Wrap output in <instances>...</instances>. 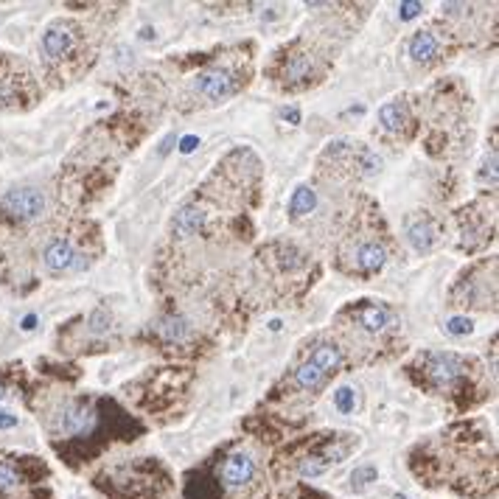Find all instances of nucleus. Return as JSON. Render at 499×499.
Wrapping results in <instances>:
<instances>
[{
	"label": "nucleus",
	"instance_id": "f257e3e1",
	"mask_svg": "<svg viewBox=\"0 0 499 499\" xmlns=\"http://www.w3.org/2000/svg\"><path fill=\"white\" fill-rule=\"evenodd\" d=\"M421 367L418 382L429 387L432 393H449L452 387H457V382L463 376H469L471 362L457 354H421L418 362L413 365V370Z\"/></svg>",
	"mask_w": 499,
	"mask_h": 499
},
{
	"label": "nucleus",
	"instance_id": "f03ea898",
	"mask_svg": "<svg viewBox=\"0 0 499 499\" xmlns=\"http://www.w3.org/2000/svg\"><path fill=\"white\" fill-rule=\"evenodd\" d=\"M340 365H343L340 348H337L334 343H320V345L311 351V357L297 365V370L292 373V384H294L297 390H306V393L320 390V387L334 376V370H337Z\"/></svg>",
	"mask_w": 499,
	"mask_h": 499
},
{
	"label": "nucleus",
	"instance_id": "7ed1b4c3",
	"mask_svg": "<svg viewBox=\"0 0 499 499\" xmlns=\"http://www.w3.org/2000/svg\"><path fill=\"white\" fill-rule=\"evenodd\" d=\"M98 427V410L90 401H68L57 413V432L68 437H90Z\"/></svg>",
	"mask_w": 499,
	"mask_h": 499
},
{
	"label": "nucleus",
	"instance_id": "20e7f679",
	"mask_svg": "<svg viewBox=\"0 0 499 499\" xmlns=\"http://www.w3.org/2000/svg\"><path fill=\"white\" fill-rule=\"evenodd\" d=\"M0 211L14 222H34L45 211V194L40 188H31V185L11 188V191H6V197L0 202Z\"/></svg>",
	"mask_w": 499,
	"mask_h": 499
},
{
	"label": "nucleus",
	"instance_id": "39448f33",
	"mask_svg": "<svg viewBox=\"0 0 499 499\" xmlns=\"http://www.w3.org/2000/svg\"><path fill=\"white\" fill-rule=\"evenodd\" d=\"M239 73L224 68V65H214L208 71L197 73L194 79V93L202 96V98H211V101H222L227 96H233L239 90Z\"/></svg>",
	"mask_w": 499,
	"mask_h": 499
},
{
	"label": "nucleus",
	"instance_id": "423d86ee",
	"mask_svg": "<svg viewBox=\"0 0 499 499\" xmlns=\"http://www.w3.org/2000/svg\"><path fill=\"white\" fill-rule=\"evenodd\" d=\"M76 34H79V28L71 20L51 23L45 28V34H42V42H40L45 62H62L65 57H71L73 45H76Z\"/></svg>",
	"mask_w": 499,
	"mask_h": 499
},
{
	"label": "nucleus",
	"instance_id": "0eeeda50",
	"mask_svg": "<svg viewBox=\"0 0 499 499\" xmlns=\"http://www.w3.org/2000/svg\"><path fill=\"white\" fill-rule=\"evenodd\" d=\"M42 261H45V270L54 273V275H62V273H79V270L87 267L84 256L73 247L71 241H65V239L51 241V244L45 247V253H42Z\"/></svg>",
	"mask_w": 499,
	"mask_h": 499
},
{
	"label": "nucleus",
	"instance_id": "6e6552de",
	"mask_svg": "<svg viewBox=\"0 0 499 499\" xmlns=\"http://www.w3.org/2000/svg\"><path fill=\"white\" fill-rule=\"evenodd\" d=\"M351 317L367 334H384L387 328L396 326V311L390 306H384L382 300H365L362 306L351 309Z\"/></svg>",
	"mask_w": 499,
	"mask_h": 499
},
{
	"label": "nucleus",
	"instance_id": "1a4fd4ad",
	"mask_svg": "<svg viewBox=\"0 0 499 499\" xmlns=\"http://www.w3.org/2000/svg\"><path fill=\"white\" fill-rule=\"evenodd\" d=\"M253 474H256V460L250 452H233L222 463V471H219V477L227 488H244L253 480Z\"/></svg>",
	"mask_w": 499,
	"mask_h": 499
},
{
	"label": "nucleus",
	"instance_id": "9d476101",
	"mask_svg": "<svg viewBox=\"0 0 499 499\" xmlns=\"http://www.w3.org/2000/svg\"><path fill=\"white\" fill-rule=\"evenodd\" d=\"M387 261V250L379 244V241H362L354 247L351 253V267L359 275H370V273H379Z\"/></svg>",
	"mask_w": 499,
	"mask_h": 499
},
{
	"label": "nucleus",
	"instance_id": "9b49d317",
	"mask_svg": "<svg viewBox=\"0 0 499 499\" xmlns=\"http://www.w3.org/2000/svg\"><path fill=\"white\" fill-rule=\"evenodd\" d=\"M379 121H382V130L390 132V135H401L410 124V110H407V101L404 98H390L387 104H382L379 110Z\"/></svg>",
	"mask_w": 499,
	"mask_h": 499
},
{
	"label": "nucleus",
	"instance_id": "f8f14e48",
	"mask_svg": "<svg viewBox=\"0 0 499 499\" xmlns=\"http://www.w3.org/2000/svg\"><path fill=\"white\" fill-rule=\"evenodd\" d=\"M281 76H284V81L289 87H303V84H309L311 76H314V59H311L309 54H292L284 62Z\"/></svg>",
	"mask_w": 499,
	"mask_h": 499
},
{
	"label": "nucleus",
	"instance_id": "ddd939ff",
	"mask_svg": "<svg viewBox=\"0 0 499 499\" xmlns=\"http://www.w3.org/2000/svg\"><path fill=\"white\" fill-rule=\"evenodd\" d=\"M407 239H410V244L418 253H429L432 244L437 241V230H435V224L429 222L427 216H418V219L407 222Z\"/></svg>",
	"mask_w": 499,
	"mask_h": 499
},
{
	"label": "nucleus",
	"instance_id": "4468645a",
	"mask_svg": "<svg viewBox=\"0 0 499 499\" xmlns=\"http://www.w3.org/2000/svg\"><path fill=\"white\" fill-rule=\"evenodd\" d=\"M205 224V214L197 208V205H185L174 214V222H171V230L180 236V239H188L194 233H200Z\"/></svg>",
	"mask_w": 499,
	"mask_h": 499
},
{
	"label": "nucleus",
	"instance_id": "2eb2a0df",
	"mask_svg": "<svg viewBox=\"0 0 499 499\" xmlns=\"http://www.w3.org/2000/svg\"><path fill=\"white\" fill-rule=\"evenodd\" d=\"M437 54H440V40L435 37V31L424 28V31L413 34V40H410V57L415 62H432Z\"/></svg>",
	"mask_w": 499,
	"mask_h": 499
},
{
	"label": "nucleus",
	"instance_id": "dca6fc26",
	"mask_svg": "<svg viewBox=\"0 0 499 499\" xmlns=\"http://www.w3.org/2000/svg\"><path fill=\"white\" fill-rule=\"evenodd\" d=\"M314 208H317V194L309 185H297L292 200H289V216L292 219H303V216L311 214Z\"/></svg>",
	"mask_w": 499,
	"mask_h": 499
},
{
	"label": "nucleus",
	"instance_id": "f3484780",
	"mask_svg": "<svg viewBox=\"0 0 499 499\" xmlns=\"http://www.w3.org/2000/svg\"><path fill=\"white\" fill-rule=\"evenodd\" d=\"M157 331H160L168 343H185L188 334H191V326H188V320H183V317H168V320H163V323L157 326Z\"/></svg>",
	"mask_w": 499,
	"mask_h": 499
},
{
	"label": "nucleus",
	"instance_id": "a211bd4d",
	"mask_svg": "<svg viewBox=\"0 0 499 499\" xmlns=\"http://www.w3.org/2000/svg\"><path fill=\"white\" fill-rule=\"evenodd\" d=\"M20 483H23L20 469H17L11 460H0V494H3V497H6V494H14V491L20 488Z\"/></svg>",
	"mask_w": 499,
	"mask_h": 499
},
{
	"label": "nucleus",
	"instance_id": "6ab92c4d",
	"mask_svg": "<svg viewBox=\"0 0 499 499\" xmlns=\"http://www.w3.org/2000/svg\"><path fill=\"white\" fill-rule=\"evenodd\" d=\"M334 404H337L340 413H354V407H357V393H354L351 387H340V390L334 393Z\"/></svg>",
	"mask_w": 499,
	"mask_h": 499
},
{
	"label": "nucleus",
	"instance_id": "aec40b11",
	"mask_svg": "<svg viewBox=\"0 0 499 499\" xmlns=\"http://www.w3.org/2000/svg\"><path fill=\"white\" fill-rule=\"evenodd\" d=\"M351 483H354L357 488H365L367 483H376V469H373V466H362V469H357V471L351 474Z\"/></svg>",
	"mask_w": 499,
	"mask_h": 499
},
{
	"label": "nucleus",
	"instance_id": "412c9836",
	"mask_svg": "<svg viewBox=\"0 0 499 499\" xmlns=\"http://www.w3.org/2000/svg\"><path fill=\"white\" fill-rule=\"evenodd\" d=\"M471 328H474V326H471L469 317H452V320L446 323V331H449V334H457V337H460V334H471Z\"/></svg>",
	"mask_w": 499,
	"mask_h": 499
},
{
	"label": "nucleus",
	"instance_id": "4be33fe9",
	"mask_svg": "<svg viewBox=\"0 0 499 499\" xmlns=\"http://www.w3.org/2000/svg\"><path fill=\"white\" fill-rule=\"evenodd\" d=\"M398 11H401V20H413V17H418L424 11V6L421 3H401Z\"/></svg>",
	"mask_w": 499,
	"mask_h": 499
},
{
	"label": "nucleus",
	"instance_id": "5701e85b",
	"mask_svg": "<svg viewBox=\"0 0 499 499\" xmlns=\"http://www.w3.org/2000/svg\"><path fill=\"white\" fill-rule=\"evenodd\" d=\"M284 118L289 121V124H300V110H297V107H286Z\"/></svg>",
	"mask_w": 499,
	"mask_h": 499
},
{
	"label": "nucleus",
	"instance_id": "b1692460",
	"mask_svg": "<svg viewBox=\"0 0 499 499\" xmlns=\"http://www.w3.org/2000/svg\"><path fill=\"white\" fill-rule=\"evenodd\" d=\"M11 427H17V418L8 415V413H0V429H11Z\"/></svg>",
	"mask_w": 499,
	"mask_h": 499
},
{
	"label": "nucleus",
	"instance_id": "393cba45",
	"mask_svg": "<svg viewBox=\"0 0 499 499\" xmlns=\"http://www.w3.org/2000/svg\"><path fill=\"white\" fill-rule=\"evenodd\" d=\"M194 146H197V138H185V141H183V151H191Z\"/></svg>",
	"mask_w": 499,
	"mask_h": 499
},
{
	"label": "nucleus",
	"instance_id": "a878e982",
	"mask_svg": "<svg viewBox=\"0 0 499 499\" xmlns=\"http://www.w3.org/2000/svg\"><path fill=\"white\" fill-rule=\"evenodd\" d=\"M3 396H6V387H3V382H0V398H3Z\"/></svg>",
	"mask_w": 499,
	"mask_h": 499
}]
</instances>
